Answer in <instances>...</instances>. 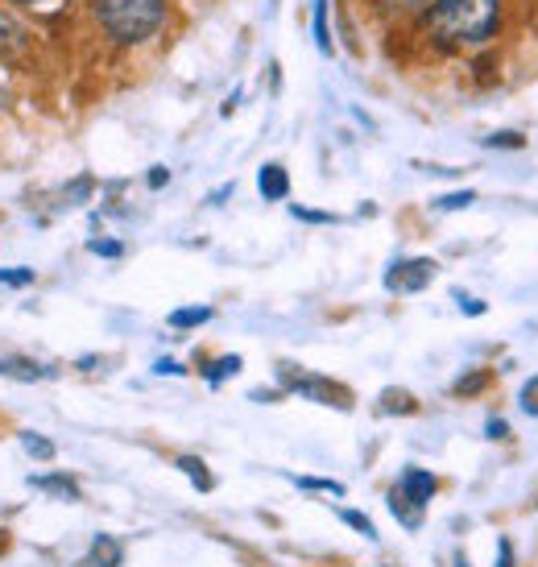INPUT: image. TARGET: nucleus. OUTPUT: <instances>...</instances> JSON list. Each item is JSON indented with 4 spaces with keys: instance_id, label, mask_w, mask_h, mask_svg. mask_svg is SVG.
Listing matches in <instances>:
<instances>
[{
    "instance_id": "1",
    "label": "nucleus",
    "mask_w": 538,
    "mask_h": 567,
    "mask_svg": "<svg viewBox=\"0 0 538 567\" xmlns=\"http://www.w3.org/2000/svg\"><path fill=\"white\" fill-rule=\"evenodd\" d=\"M423 25L431 42L447 54L485 47L501 30V0H431L423 9Z\"/></svg>"
},
{
    "instance_id": "2",
    "label": "nucleus",
    "mask_w": 538,
    "mask_h": 567,
    "mask_svg": "<svg viewBox=\"0 0 538 567\" xmlns=\"http://www.w3.org/2000/svg\"><path fill=\"white\" fill-rule=\"evenodd\" d=\"M100 33L116 47H142L166 25V0H92Z\"/></svg>"
},
{
    "instance_id": "3",
    "label": "nucleus",
    "mask_w": 538,
    "mask_h": 567,
    "mask_svg": "<svg viewBox=\"0 0 538 567\" xmlns=\"http://www.w3.org/2000/svg\"><path fill=\"white\" fill-rule=\"evenodd\" d=\"M278 381H282V390L307 398V402H323V406H335V410H352V394L340 385V381H328V378H319V373H302V369H294L290 361L278 364Z\"/></svg>"
},
{
    "instance_id": "4",
    "label": "nucleus",
    "mask_w": 538,
    "mask_h": 567,
    "mask_svg": "<svg viewBox=\"0 0 538 567\" xmlns=\"http://www.w3.org/2000/svg\"><path fill=\"white\" fill-rule=\"evenodd\" d=\"M431 278H435V261L431 257H411V261H394L385 269V290L394 295H418L427 290Z\"/></svg>"
},
{
    "instance_id": "5",
    "label": "nucleus",
    "mask_w": 538,
    "mask_h": 567,
    "mask_svg": "<svg viewBox=\"0 0 538 567\" xmlns=\"http://www.w3.org/2000/svg\"><path fill=\"white\" fill-rule=\"evenodd\" d=\"M397 493L406 497L411 505H418V509H427L431 505V497L439 493V476L435 473H427V468H406V473L397 476Z\"/></svg>"
},
{
    "instance_id": "6",
    "label": "nucleus",
    "mask_w": 538,
    "mask_h": 567,
    "mask_svg": "<svg viewBox=\"0 0 538 567\" xmlns=\"http://www.w3.org/2000/svg\"><path fill=\"white\" fill-rule=\"evenodd\" d=\"M257 190H261L266 204H278V199L290 195V174H286L282 162H266V166L257 171Z\"/></svg>"
},
{
    "instance_id": "7",
    "label": "nucleus",
    "mask_w": 538,
    "mask_h": 567,
    "mask_svg": "<svg viewBox=\"0 0 538 567\" xmlns=\"http://www.w3.org/2000/svg\"><path fill=\"white\" fill-rule=\"evenodd\" d=\"M30 488L46 493V497H59V502H80V481L66 473H38L30 476Z\"/></svg>"
},
{
    "instance_id": "8",
    "label": "nucleus",
    "mask_w": 538,
    "mask_h": 567,
    "mask_svg": "<svg viewBox=\"0 0 538 567\" xmlns=\"http://www.w3.org/2000/svg\"><path fill=\"white\" fill-rule=\"evenodd\" d=\"M125 564V547L112 535H95L92 551H87V567H121Z\"/></svg>"
},
{
    "instance_id": "9",
    "label": "nucleus",
    "mask_w": 538,
    "mask_h": 567,
    "mask_svg": "<svg viewBox=\"0 0 538 567\" xmlns=\"http://www.w3.org/2000/svg\"><path fill=\"white\" fill-rule=\"evenodd\" d=\"M385 505H390V514H394V518L402 522L406 530H418V526H423V514H427V509L411 505L406 497H402V493H397V488H390V493H385Z\"/></svg>"
},
{
    "instance_id": "10",
    "label": "nucleus",
    "mask_w": 538,
    "mask_h": 567,
    "mask_svg": "<svg viewBox=\"0 0 538 567\" xmlns=\"http://www.w3.org/2000/svg\"><path fill=\"white\" fill-rule=\"evenodd\" d=\"M175 464H178V473L187 476V481L199 488V493H211V488H216V476L207 473V464L199 456H178Z\"/></svg>"
},
{
    "instance_id": "11",
    "label": "nucleus",
    "mask_w": 538,
    "mask_h": 567,
    "mask_svg": "<svg viewBox=\"0 0 538 567\" xmlns=\"http://www.w3.org/2000/svg\"><path fill=\"white\" fill-rule=\"evenodd\" d=\"M240 369H245V361H240L237 352H228V357H220V361H211L204 369V378H207V385H224L228 378H237Z\"/></svg>"
},
{
    "instance_id": "12",
    "label": "nucleus",
    "mask_w": 538,
    "mask_h": 567,
    "mask_svg": "<svg viewBox=\"0 0 538 567\" xmlns=\"http://www.w3.org/2000/svg\"><path fill=\"white\" fill-rule=\"evenodd\" d=\"M204 323H211V307H178V311H170V328L175 331L204 328Z\"/></svg>"
},
{
    "instance_id": "13",
    "label": "nucleus",
    "mask_w": 538,
    "mask_h": 567,
    "mask_svg": "<svg viewBox=\"0 0 538 567\" xmlns=\"http://www.w3.org/2000/svg\"><path fill=\"white\" fill-rule=\"evenodd\" d=\"M4 378L42 381V378H46V369H42V364H33L30 357H4Z\"/></svg>"
},
{
    "instance_id": "14",
    "label": "nucleus",
    "mask_w": 538,
    "mask_h": 567,
    "mask_svg": "<svg viewBox=\"0 0 538 567\" xmlns=\"http://www.w3.org/2000/svg\"><path fill=\"white\" fill-rule=\"evenodd\" d=\"M369 4H373V13H381V17H411L427 9V0H369Z\"/></svg>"
},
{
    "instance_id": "15",
    "label": "nucleus",
    "mask_w": 538,
    "mask_h": 567,
    "mask_svg": "<svg viewBox=\"0 0 538 567\" xmlns=\"http://www.w3.org/2000/svg\"><path fill=\"white\" fill-rule=\"evenodd\" d=\"M17 443L25 447V456H30V460H42V464H46V460H54V443L42 440L38 431H17Z\"/></svg>"
},
{
    "instance_id": "16",
    "label": "nucleus",
    "mask_w": 538,
    "mask_h": 567,
    "mask_svg": "<svg viewBox=\"0 0 538 567\" xmlns=\"http://www.w3.org/2000/svg\"><path fill=\"white\" fill-rule=\"evenodd\" d=\"M377 410H381V414H414V410H418V402H414L406 390H385V394H381V402H377Z\"/></svg>"
},
{
    "instance_id": "17",
    "label": "nucleus",
    "mask_w": 538,
    "mask_h": 567,
    "mask_svg": "<svg viewBox=\"0 0 538 567\" xmlns=\"http://www.w3.org/2000/svg\"><path fill=\"white\" fill-rule=\"evenodd\" d=\"M21 42H25V30H21L9 13H0V54H13V50H21Z\"/></svg>"
},
{
    "instance_id": "18",
    "label": "nucleus",
    "mask_w": 538,
    "mask_h": 567,
    "mask_svg": "<svg viewBox=\"0 0 538 567\" xmlns=\"http://www.w3.org/2000/svg\"><path fill=\"white\" fill-rule=\"evenodd\" d=\"M315 47L319 54H335L332 30H328V0H315Z\"/></svg>"
},
{
    "instance_id": "19",
    "label": "nucleus",
    "mask_w": 538,
    "mask_h": 567,
    "mask_svg": "<svg viewBox=\"0 0 538 567\" xmlns=\"http://www.w3.org/2000/svg\"><path fill=\"white\" fill-rule=\"evenodd\" d=\"M294 485H299L302 493H332V497H344V485H340V481H323V476H299Z\"/></svg>"
},
{
    "instance_id": "20",
    "label": "nucleus",
    "mask_w": 538,
    "mask_h": 567,
    "mask_svg": "<svg viewBox=\"0 0 538 567\" xmlns=\"http://www.w3.org/2000/svg\"><path fill=\"white\" fill-rule=\"evenodd\" d=\"M340 518H344V526H352L361 538H377V526H373L369 514H361V509H340Z\"/></svg>"
},
{
    "instance_id": "21",
    "label": "nucleus",
    "mask_w": 538,
    "mask_h": 567,
    "mask_svg": "<svg viewBox=\"0 0 538 567\" xmlns=\"http://www.w3.org/2000/svg\"><path fill=\"white\" fill-rule=\"evenodd\" d=\"M485 385H489V373L480 369V373H468V378H459L456 385H452V394H456V398H473V394H480Z\"/></svg>"
},
{
    "instance_id": "22",
    "label": "nucleus",
    "mask_w": 538,
    "mask_h": 567,
    "mask_svg": "<svg viewBox=\"0 0 538 567\" xmlns=\"http://www.w3.org/2000/svg\"><path fill=\"white\" fill-rule=\"evenodd\" d=\"M476 190H452V195H439L435 199V212H459V207H473Z\"/></svg>"
},
{
    "instance_id": "23",
    "label": "nucleus",
    "mask_w": 538,
    "mask_h": 567,
    "mask_svg": "<svg viewBox=\"0 0 538 567\" xmlns=\"http://www.w3.org/2000/svg\"><path fill=\"white\" fill-rule=\"evenodd\" d=\"M87 252H92V257H108V261H116V257H125V245H121V240H87Z\"/></svg>"
},
{
    "instance_id": "24",
    "label": "nucleus",
    "mask_w": 538,
    "mask_h": 567,
    "mask_svg": "<svg viewBox=\"0 0 538 567\" xmlns=\"http://www.w3.org/2000/svg\"><path fill=\"white\" fill-rule=\"evenodd\" d=\"M485 145L489 150H523L526 137L523 133H493V137H485Z\"/></svg>"
},
{
    "instance_id": "25",
    "label": "nucleus",
    "mask_w": 538,
    "mask_h": 567,
    "mask_svg": "<svg viewBox=\"0 0 538 567\" xmlns=\"http://www.w3.org/2000/svg\"><path fill=\"white\" fill-rule=\"evenodd\" d=\"M518 402H523V410L530 414V419H538V378H530L523 385V394H518Z\"/></svg>"
},
{
    "instance_id": "26",
    "label": "nucleus",
    "mask_w": 538,
    "mask_h": 567,
    "mask_svg": "<svg viewBox=\"0 0 538 567\" xmlns=\"http://www.w3.org/2000/svg\"><path fill=\"white\" fill-rule=\"evenodd\" d=\"M33 269H0V286H30Z\"/></svg>"
},
{
    "instance_id": "27",
    "label": "nucleus",
    "mask_w": 538,
    "mask_h": 567,
    "mask_svg": "<svg viewBox=\"0 0 538 567\" xmlns=\"http://www.w3.org/2000/svg\"><path fill=\"white\" fill-rule=\"evenodd\" d=\"M294 216H299V220H307V224H335L332 212H311V207H294Z\"/></svg>"
},
{
    "instance_id": "28",
    "label": "nucleus",
    "mask_w": 538,
    "mask_h": 567,
    "mask_svg": "<svg viewBox=\"0 0 538 567\" xmlns=\"http://www.w3.org/2000/svg\"><path fill=\"white\" fill-rule=\"evenodd\" d=\"M154 373H162V378H183L187 369H183V364H178V361H170V357H162V361L154 364Z\"/></svg>"
},
{
    "instance_id": "29",
    "label": "nucleus",
    "mask_w": 538,
    "mask_h": 567,
    "mask_svg": "<svg viewBox=\"0 0 538 567\" xmlns=\"http://www.w3.org/2000/svg\"><path fill=\"white\" fill-rule=\"evenodd\" d=\"M493 567H514V543H509V538L497 543V564Z\"/></svg>"
},
{
    "instance_id": "30",
    "label": "nucleus",
    "mask_w": 538,
    "mask_h": 567,
    "mask_svg": "<svg viewBox=\"0 0 538 567\" xmlns=\"http://www.w3.org/2000/svg\"><path fill=\"white\" fill-rule=\"evenodd\" d=\"M145 183H149L154 190H162L166 183H170V171H166V166H154V171L145 174Z\"/></svg>"
},
{
    "instance_id": "31",
    "label": "nucleus",
    "mask_w": 538,
    "mask_h": 567,
    "mask_svg": "<svg viewBox=\"0 0 538 567\" xmlns=\"http://www.w3.org/2000/svg\"><path fill=\"white\" fill-rule=\"evenodd\" d=\"M456 302H459V311H464V316H485V302L468 299V295H456Z\"/></svg>"
},
{
    "instance_id": "32",
    "label": "nucleus",
    "mask_w": 538,
    "mask_h": 567,
    "mask_svg": "<svg viewBox=\"0 0 538 567\" xmlns=\"http://www.w3.org/2000/svg\"><path fill=\"white\" fill-rule=\"evenodd\" d=\"M485 435H489V440H506L509 435V426H506V419H493L489 426H485Z\"/></svg>"
},
{
    "instance_id": "33",
    "label": "nucleus",
    "mask_w": 538,
    "mask_h": 567,
    "mask_svg": "<svg viewBox=\"0 0 538 567\" xmlns=\"http://www.w3.org/2000/svg\"><path fill=\"white\" fill-rule=\"evenodd\" d=\"M9 4H17V9H38V4H50V0H9Z\"/></svg>"
},
{
    "instance_id": "34",
    "label": "nucleus",
    "mask_w": 538,
    "mask_h": 567,
    "mask_svg": "<svg viewBox=\"0 0 538 567\" xmlns=\"http://www.w3.org/2000/svg\"><path fill=\"white\" fill-rule=\"evenodd\" d=\"M456 567H468V559H464V555H456Z\"/></svg>"
},
{
    "instance_id": "35",
    "label": "nucleus",
    "mask_w": 538,
    "mask_h": 567,
    "mask_svg": "<svg viewBox=\"0 0 538 567\" xmlns=\"http://www.w3.org/2000/svg\"><path fill=\"white\" fill-rule=\"evenodd\" d=\"M0 378H4V361H0Z\"/></svg>"
}]
</instances>
